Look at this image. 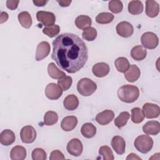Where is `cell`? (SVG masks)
Instances as JSON below:
<instances>
[{
  "label": "cell",
  "instance_id": "obj_1",
  "mask_svg": "<svg viewBox=\"0 0 160 160\" xmlns=\"http://www.w3.org/2000/svg\"><path fill=\"white\" fill-rule=\"evenodd\" d=\"M52 59L68 73H75L82 69L88 59V49L76 34L66 32L52 41Z\"/></svg>",
  "mask_w": 160,
  "mask_h": 160
},
{
  "label": "cell",
  "instance_id": "obj_2",
  "mask_svg": "<svg viewBox=\"0 0 160 160\" xmlns=\"http://www.w3.org/2000/svg\"><path fill=\"white\" fill-rule=\"evenodd\" d=\"M118 96L122 102L126 103L134 102L139 96V90L137 86L134 85H123L118 89Z\"/></svg>",
  "mask_w": 160,
  "mask_h": 160
},
{
  "label": "cell",
  "instance_id": "obj_3",
  "mask_svg": "<svg viewBox=\"0 0 160 160\" xmlns=\"http://www.w3.org/2000/svg\"><path fill=\"white\" fill-rule=\"evenodd\" d=\"M97 85L91 79L84 78L81 79L77 84L78 92L83 96H89L96 90Z\"/></svg>",
  "mask_w": 160,
  "mask_h": 160
},
{
  "label": "cell",
  "instance_id": "obj_4",
  "mask_svg": "<svg viewBox=\"0 0 160 160\" xmlns=\"http://www.w3.org/2000/svg\"><path fill=\"white\" fill-rule=\"evenodd\" d=\"M134 145L138 151L146 154L152 149L153 146V140L148 135H140L135 139Z\"/></svg>",
  "mask_w": 160,
  "mask_h": 160
},
{
  "label": "cell",
  "instance_id": "obj_5",
  "mask_svg": "<svg viewBox=\"0 0 160 160\" xmlns=\"http://www.w3.org/2000/svg\"><path fill=\"white\" fill-rule=\"evenodd\" d=\"M141 41L144 48L153 49L158 46L159 44V38L154 32H146L141 36Z\"/></svg>",
  "mask_w": 160,
  "mask_h": 160
},
{
  "label": "cell",
  "instance_id": "obj_6",
  "mask_svg": "<svg viewBox=\"0 0 160 160\" xmlns=\"http://www.w3.org/2000/svg\"><path fill=\"white\" fill-rule=\"evenodd\" d=\"M20 137L23 143H32L36 138V131L31 126H24L20 131Z\"/></svg>",
  "mask_w": 160,
  "mask_h": 160
},
{
  "label": "cell",
  "instance_id": "obj_7",
  "mask_svg": "<svg viewBox=\"0 0 160 160\" xmlns=\"http://www.w3.org/2000/svg\"><path fill=\"white\" fill-rule=\"evenodd\" d=\"M36 18L39 22L46 27L54 25V23L56 21L55 15L52 12L48 11H38L36 13Z\"/></svg>",
  "mask_w": 160,
  "mask_h": 160
},
{
  "label": "cell",
  "instance_id": "obj_8",
  "mask_svg": "<svg viewBox=\"0 0 160 160\" xmlns=\"http://www.w3.org/2000/svg\"><path fill=\"white\" fill-rule=\"evenodd\" d=\"M66 149L68 153L71 155L76 157L79 156L82 152V144L79 139L73 138L68 142L66 146Z\"/></svg>",
  "mask_w": 160,
  "mask_h": 160
},
{
  "label": "cell",
  "instance_id": "obj_9",
  "mask_svg": "<svg viewBox=\"0 0 160 160\" xmlns=\"http://www.w3.org/2000/svg\"><path fill=\"white\" fill-rule=\"evenodd\" d=\"M45 95L51 100H56L59 99L62 94V89L56 83H49L45 88Z\"/></svg>",
  "mask_w": 160,
  "mask_h": 160
},
{
  "label": "cell",
  "instance_id": "obj_10",
  "mask_svg": "<svg viewBox=\"0 0 160 160\" xmlns=\"http://www.w3.org/2000/svg\"><path fill=\"white\" fill-rule=\"evenodd\" d=\"M117 33L122 38H129L134 32L132 25L128 21H121L119 22L116 28Z\"/></svg>",
  "mask_w": 160,
  "mask_h": 160
},
{
  "label": "cell",
  "instance_id": "obj_11",
  "mask_svg": "<svg viewBox=\"0 0 160 160\" xmlns=\"http://www.w3.org/2000/svg\"><path fill=\"white\" fill-rule=\"evenodd\" d=\"M142 111L145 118L148 119L156 118L160 114V108L157 104L146 102L142 106Z\"/></svg>",
  "mask_w": 160,
  "mask_h": 160
},
{
  "label": "cell",
  "instance_id": "obj_12",
  "mask_svg": "<svg viewBox=\"0 0 160 160\" xmlns=\"http://www.w3.org/2000/svg\"><path fill=\"white\" fill-rule=\"evenodd\" d=\"M51 47L49 44L46 41L39 42L37 46L36 51V60L39 61L48 56L50 52Z\"/></svg>",
  "mask_w": 160,
  "mask_h": 160
},
{
  "label": "cell",
  "instance_id": "obj_13",
  "mask_svg": "<svg viewBox=\"0 0 160 160\" xmlns=\"http://www.w3.org/2000/svg\"><path fill=\"white\" fill-rule=\"evenodd\" d=\"M114 117V113L112 110L106 109L99 112L96 116V121L101 125L104 126L108 124L112 121Z\"/></svg>",
  "mask_w": 160,
  "mask_h": 160
},
{
  "label": "cell",
  "instance_id": "obj_14",
  "mask_svg": "<svg viewBox=\"0 0 160 160\" xmlns=\"http://www.w3.org/2000/svg\"><path fill=\"white\" fill-rule=\"evenodd\" d=\"M110 70L109 66L106 62H98L95 64L92 68L94 75L98 78H103L108 75Z\"/></svg>",
  "mask_w": 160,
  "mask_h": 160
},
{
  "label": "cell",
  "instance_id": "obj_15",
  "mask_svg": "<svg viewBox=\"0 0 160 160\" xmlns=\"http://www.w3.org/2000/svg\"><path fill=\"white\" fill-rule=\"evenodd\" d=\"M142 131L148 135H157L160 132V123L158 121H149L142 126Z\"/></svg>",
  "mask_w": 160,
  "mask_h": 160
},
{
  "label": "cell",
  "instance_id": "obj_16",
  "mask_svg": "<svg viewBox=\"0 0 160 160\" xmlns=\"http://www.w3.org/2000/svg\"><path fill=\"white\" fill-rule=\"evenodd\" d=\"M111 146L114 151L119 155H122L125 152L126 142L123 138L119 136H115L111 140Z\"/></svg>",
  "mask_w": 160,
  "mask_h": 160
},
{
  "label": "cell",
  "instance_id": "obj_17",
  "mask_svg": "<svg viewBox=\"0 0 160 160\" xmlns=\"http://www.w3.org/2000/svg\"><path fill=\"white\" fill-rule=\"evenodd\" d=\"M141 76L139 68L135 64H131L128 71L124 72V77L128 82H134L136 81Z\"/></svg>",
  "mask_w": 160,
  "mask_h": 160
},
{
  "label": "cell",
  "instance_id": "obj_18",
  "mask_svg": "<svg viewBox=\"0 0 160 160\" xmlns=\"http://www.w3.org/2000/svg\"><path fill=\"white\" fill-rule=\"evenodd\" d=\"M78 124V119L74 116H68L64 118L61 122V127L64 131L73 130Z\"/></svg>",
  "mask_w": 160,
  "mask_h": 160
},
{
  "label": "cell",
  "instance_id": "obj_19",
  "mask_svg": "<svg viewBox=\"0 0 160 160\" xmlns=\"http://www.w3.org/2000/svg\"><path fill=\"white\" fill-rule=\"evenodd\" d=\"M159 12V6L158 3L152 0L146 1V14L149 18L156 17Z\"/></svg>",
  "mask_w": 160,
  "mask_h": 160
},
{
  "label": "cell",
  "instance_id": "obj_20",
  "mask_svg": "<svg viewBox=\"0 0 160 160\" xmlns=\"http://www.w3.org/2000/svg\"><path fill=\"white\" fill-rule=\"evenodd\" d=\"M15 134L10 129L3 130L0 134V142L4 146H9L15 141Z\"/></svg>",
  "mask_w": 160,
  "mask_h": 160
},
{
  "label": "cell",
  "instance_id": "obj_21",
  "mask_svg": "<svg viewBox=\"0 0 160 160\" xmlns=\"http://www.w3.org/2000/svg\"><path fill=\"white\" fill-rule=\"evenodd\" d=\"M63 105L65 109L68 111L75 110L79 105V100L78 97L74 94L68 95L64 99Z\"/></svg>",
  "mask_w": 160,
  "mask_h": 160
},
{
  "label": "cell",
  "instance_id": "obj_22",
  "mask_svg": "<svg viewBox=\"0 0 160 160\" xmlns=\"http://www.w3.org/2000/svg\"><path fill=\"white\" fill-rule=\"evenodd\" d=\"M147 51L141 45L133 47L131 51V56L136 61H142L146 57Z\"/></svg>",
  "mask_w": 160,
  "mask_h": 160
},
{
  "label": "cell",
  "instance_id": "obj_23",
  "mask_svg": "<svg viewBox=\"0 0 160 160\" xmlns=\"http://www.w3.org/2000/svg\"><path fill=\"white\" fill-rule=\"evenodd\" d=\"M10 157L12 160H23L26 157V150L21 146H16L12 148Z\"/></svg>",
  "mask_w": 160,
  "mask_h": 160
},
{
  "label": "cell",
  "instance_id": "obj_24",
  "mask_svg": "<svg viewBox=\"0 0 160 160\" xmlns=\"http://www.w3.org/2000/svg\"><path fill=\"white\" fill-rule=\"evenodd\" d=\"M49 76L55 79H61L66 76L64 72L59 70L54 62H50L48 66Z\"/></svg>",
  "mask_w": 160,
  "mask_h": 160
},
{
  "label": "cell",
  "instance_id": "obj_25",
  "mask_svg": "<svg viewBox=\"0 0 160 160\" xmlns=\"http://www.w3.org/2000/svg\"><path fill=\"white\" fill-rule=\"evenodd\" d=\"M81 132L84 137L86 138H91L94 137L96 133V128L93 124L86 122L82 126Z\"/></svg>",
  "mask_w": 160,
  "mask_h": 160
},
{
  "label": "cell",
  "instance_id": "obj_26",
  "mask_svg": "<svg viewBox=\"0 0 160 160\" xmlns=\"http://www.w3.org/2000/svg\"><path fill=\"white\" fill-rule=\"evenodd\" d=\"M75 25L80 29H85L91 27L92 21L90 17L86 15H80L75 19Z\"/></svg>",
  "mask_w": 160,
  "mask_h": 160
},
{
  "label": "cell",
  "instance_id": "obj_27",
  "mask_svg": "<svg viewBox=\"0 0 160 160\" xmlns=\"http://www.w3.org/2000/svg\"><path fill=\"white\" fill-rule=\"evenodd\" d=\"M20 24L26 29H29L32 23V18L30 14L27 11H22L18 14V16Z\"/></svg>",
  "mask_w": 160,
  "mask_h": 160
},
{
  "label": "cell",
  "instance_id": "obj_28",
  "mask_svg": "<svg viewBox=\"0 0 160 160\" xmlns=\"http://www.w3.org/2000/svg\"><path fill=\"white\" fill-rule=\"evenodd\" d=\"M128 9L130 14L137 15L142 12L144 6L140 1H131L128 4Z\"/></svg>",
  "mask_w": 160,
  "mask_h": 160
},
{
  "label": "cell",
  "instance_id": "obj_29",
  "mask_svg": "<svg viewBox=\"0 0 160 160\" xmlns=\"http://www.w3.org/2000/svg\"><path fill=\"white\" fill-rule=\"evenodd\" d=\"M114 65L119 72L124 73L128 70L130 66L128 59L124 57H119L117 58L114 61Z\"/></svg>",
  "mask_w": 160,
  "mask_h": 160
},
{
  "label": "cell",
  "instance_id": "obj_30",
  "mask_svg": "<svg viewBox=\"0 0 160 160\" xmlns=\"http://www.w3.org/2000/svg\"><path fill=\"white\" fill-rule=\"evenodd\" d=\"M130 117L129 113L127 111L121 112L119 116L114 119V124L118 128L124 127L128 122Z\"/></svg>",
  "mask_w": 160,
  "mask_h": 160
},
{
  "label": "cell",
  "instance_id": "obj_31",
  "mask_svg": "<svg viewBox=\"0 0 160 160\" xmlns=\"http://www.w3.org/2000/svg\"><path fill=\"white\" fill-rule=\"evenodd\" d=\"M58 121V114L52 111H48L44 116V124L46 126L55 124Z\"/></svg>",
  "mask_w": 160,
  "mask_h": 160
},
{
  "label": "cell",
  "instance_id": "obj_32",
  "mask_svg": "<svg viewBox=\"0 0 160 160\" xmlns=\"http://www.w3.org/2000/svg\"><path fill=\"white\" fill-rule=\"evenodd\" d=\"M114 18V16L110 12H101L96 17V21L99 24H108L112 21Z\"/></svg>",
  "mask_w": 160,
  "mask_h": 160
},
{
  "label": "cell",
  "instance_id": "obj_33",
  "mask_svg": "<svg viewBox=\"0 0 160 160\" xmlns=\"http://www.w3.org/2000/svg\"><path fill=\"white\" fill-rule=\"evenodd\" d=\"M144 119V115L143 111L139 108H134L131 109V120L134 123H141Z\"/></svg>",
  "mask_w": 160,
  "mask_h": 160
},
{
  "label": "cell",
  "instance_id": "obj_34",
  "mask_svg": "<svg viewBox=\"0 0 160 160\" xmlns=\"http://www.w3.org/2000/svg\"><path fill=\"white\" fill-rule=\"evenodd\" d=\"M82 36L84 39L88 41H92L97 37V31L92 27H89L84 29Z\"/></svg>",
  "mask_w": 160,
  "mask_h": 160
},
{
  "label": "cell",
  "instance_id": "obj_35",
  "mask_svg": "<svg viewBox=\"0 0 160 160\" xmlns=\"http://www.w3.org/2000/svg\"><path fill=\"white\" fill-rule=\"evenodd\" d=\"M99 155L102 156L104 160H113L114 159L111 149L108 146H102L99 149Z\"/></svg>",
  "mask_w": 160,
  "mask_h": 160
},
{
  "label": "cell",
  "instance_id": "obj_36",
  "mask_svg": "<svg viewBox=\"0 0 160 160\" xmlns=\"http://www.w3.org/2000/svg\"><path fill=\"white\" fill-rule=\"evenodd\" d=\"M60 31V27L57 24H54L51 26L45 27L42 29L44 34L49 38H53L58 35Z\"/></svg>",
  "mask_w": 160,
  "mask_h": 160
},
{
  "label": "cell",
  "instance_id": "obj_37",
  "mask_svg": "<svg viewBox=\"0 0 160 160\" xmlns=\"http://www.w3.org/2000/svg\"><path fill=\"white\" fill-rule=\"evenodd\" d=\"M109 9L113 13L121 12L123 8L122 2L119 0H112L109 2Z\"/></svg>",
  "mask_w": 160,
  "mask_h": 160
},
{
  "label": "cell",
  "instance_id": "obj_38",
  "mask_svg": "<svg viewBox=\"0 0 160 160\" xmlns=\"http://www.w3.org/2000/svg\"><path fill=\"white\" fill-rule=\"evenodd\" d=\"M72 82V78L68 76H65L64 78L58 81V85L62 89V91H67L71 86Z\"/></svg>",
  "mask_w": 160,
  "mask_h": 160
},
{
  "label": "cell",
  "instance_id": "obj_39",
  "mask_svg": "<svg viewBox=\"0 0 160 160\" xmlns=\"http://www.w3.org/2000/svg\"><path fill=\"white\" fill-rule=\"evenodd\" d=\"M32 159L33 160H46V152L42 148H36L32 152Z\"/></svg>",
  "mask_w": 160,
  "mask_h": 160
},
{
  "label": "cell",
  "instance_id": "obj_40",
  "mask_svg": "<svg viewBox=\"0 0 160 160\" xmlns=\"http://www.w3.org/2000/svg\"><path fill=\"white\" fill-rule=\"evenodd\" d=\"M65 159L64 154L59 150H54L51 152L49 159L50 160H56L60 159L63 160Z\"/></svg>",
  "mask_w": 160,
  "mask_h": 160
},
{
  "label": "cell",
  "instance_id": "obj_41",
  "mask_svg": "<svg viewBox=\"0 0 160 160\" xmlns=\"http://www.w3.org/2000/svg\"><path fill=\"white\" fill-rule=\"evenodd\" d=\"M19 2V0H8L6 1V6L11 10H14L18 8Z\"/></svg>",
  "mask_w": 160,
  "mask_h": 160
},
{
  "label": "cell",
  "instance_id": "obj_42",
  "mask_svg": "<svg viewBox=\"0 0 160 160\" xmlns=\"http://www.w3.org/2000/svg\"><path fill=\"white\" fill-rule=\"evenodd\" d=\"M34 4L38 7H42L46 5V4L48 2L47 0H33L32 1Z\"/></svg>",
  "mask_w": 160,
  "mask_h": 160
},
{
  "label": "cell",
  "instance_id": "obj_43",
  "mask_svg": "<svg viewBox=\"0 0 160 160\" xmlns=\"http://www.w3.org/2000/svg\"><path fill=\"white\" fill-rule=\"evenodd\" d=\"M57 2L59 3V6L61 7H68L70 5L71 2H72L71 0H57Z\"/></svg>",
  "mask_w": 160,
  "mask_h": 160
},
{
  "label": "cell",
  "instance_id": "obj_44",
  "mask_svg": "<svg viewBox=\"0 0 160 160\" xmlns=\"http://www.w3.org/2000/svg\"><path fill=\"white\" fill-rule=\"evenodd\" d=\"M9 18L8 14L6 12H1V16H0V23L2 24L4 22H6Z\"/></svg>",
  "mask_w": 160,
  "mask_h": 160
},
{
  "label": "cell",
  "instance_id": "obj_45",
  "mask_svg": "<svg viewBox=\"0 0 160 160\" xmlns=\"http://www.w3.org/2000/svg\"><path fill=\"white\" fill-rule=\"evenodd\" d=\"M126 159L128 160V159H141V158L140 157H139L138 156H137L136 154L134 153H131L129 154L127 158H126Z\"/></svg>",
  "mask_w": 160,
  "mask_h": 160
}]
</instances>
